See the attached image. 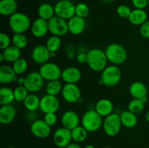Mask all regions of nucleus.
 <instances>
[{
  "label": "nucleus",
  "instance_id": "2eb2a0df",
  "mask_svg": "<svg viewBox=\"0 0 149 148\" xmlns=\"http://www.w3.org/2000/svg\"><path fill=\"white\" fill-rule=\"evenodd\" d=\"M31 58L35 63L42 65L49 62L51 58L50 52L46 45H37L32 50Z\"/></svg>",
  "mask_w": 149,
  "mask_h": 148
},
{
  "label": "nucleus",
  "instance_id": "c9c22d12",
  "mask_svg": "<svg viewBox=\"0 0 149 148\" xmlns=\"http://www.w3.org/2000/svg\"><path fill=\"white\" fill-rule=\"evenodd\" d=\"M145 103L140 99L133 98L128 104V110L135 114H138L143 110Z\"/></svg>",
  "mask_w": 149,
  "mask_h": 148
},
{
  "label": "nucleus",
  "instance_id": "c03bdc74",
  "mask_svg": "<svg viewBox=\"0 0 149 148\" xmlns=\"http://www.w3.org/2000/svg\"><path fill=\"white\" fill-rule=\"evenodd\" d=\"M77 60L80 64H85L87 62V53L79 52L77 55Z\"/></svg>",
  "mask_w": 149,
  "mask_h": 148
},
{
  "label": "nucleus",
  "instance_id": "f704fd0d",
  "mask_svg": "<svg viewBox=\"0 0 149 148\" xmlns=\"http://www.w3.org/2000/svg\"><path fill=\"white\" fill-rule=\"evenodd\" d=\"M12 67H13V70L15 72L16 75H20L25 73L27 71L29 65H28V62L26 59L20 57V59L13 62Z\"/></svg>",
  "mask_w": 149,
  "mask_h": 148
},
{
  "label": "nucleus",
  "instance_id": "6e6552de",
  "mask_svg": "<svg viewBox=\"0 0 149 148\" xmlns=\"http://www.w3.org/2000/svg\"><path fill=\"white\" fill-rule=\"evenodd\" d=\"M45 79L42 78L40 73L33 71L25 77L24 86L29 93H37L43 88Z\"/></svg>",
  "mask_w": 149,
  "mask_h": 148
},
{
  "label": "nucleus",
  "instance_id": "f257e3e1",
  "mask_svg": "<svg viewBox=\"0 0 149 148\" xmlns=\"http://www.w3.org/2000/svg\"><path fill=\"white\" fill-rule=\"evenodd\" d=\"M108 59L105 51L100 49H92L87 52V65L95 72L103 71L108 66Z\"/></svg>",
  "mask_w": 149,
  "mask_h": 148
},
{
  "label": "nucleus",
  "instance_id": "ea45409f",
  "mask_svg": "<svg viewBox=\"0 0 149 148\" xmlns=\"http://www.w3.org/2000/svg\"><path fill=\"white\" fill-rule=\"evenodd\" d=\"M11 39L7 33H0V49L1 50H4L11 46Z\"/></svg>",
  "mask_w": 149,
  "mask_h": 148
},
{
  "label": "nucleus",
  "instance_id": "473e14b6",
  "mask_svg": "<svg viewBox=\"0 0 149 148\" xmlns=\"http://www.w3.org/2000/svg\"><path fill=\"white\" fill-rule=\"evenodd\" d=\"M45 45L50 52H57L62 45V41L59 36L52 35L47 39Z\"/></svg>",
  "mask_w": 149,
  "mask_h": 148
},
{
  "label": "nucleus",
  "instance_id": "0eeeda50",
  "mask_svg": "<svg viewBox=\"0 0 149 148\" xmlns=\"http://www.w3.org/2000/svg\"><path fill=\"white\" fill-rule=\"evenodd\" d=\"M54 7L55 15L66 20L76 15V5L70 0H60Z\"/></svg>",
  "mask_w": 149,
  "mask_h": 148
},
{
  "label": "nucleus",
  "instance_id": "bb28decb",
  "mask_svg": "<svg viewBox=\"0 0 149 148\" xmlns=\"http://www.w3.org/2000/svg\"><path fill=\"white\" fill-rule=\"evenodd\" d=\"M41 99L34 93H29L26 100L23 101V104L26 110L29 112H35L40 107Z\"/></svg>",
  "mask_w": 149,
  "mask_h": 148
},
{
  "label": "nucleus",
  "instance_id": "3c124183",
  "mask_svg": "<svg viewBox=\"0 0 149 148\" xmlns=\"http://www.w3.org/2000/svg\"><path fill=\"white\" fill-rule=\"evenodd\" d=\"M0 61H1V62H3V61H5V59H4V55H2V53H1V55H0Z\"/></svg>",
  "mask_w": 149,
  "mask_h": 148
},
{
  "label": "nucleus",
  "instance_id": "de8ad7c7",
  "mask_svg": "<svg viewBox=\"0 0 149 148\" xmlns=\"http://www.w3.org/2000/svg\"><path fill=\"white\" fill-rule=\"evenodd\" d=\"M65 148H81V147H80L79 145H78V144L71 143L70 145H68V146H67L66 147H65Z\"/></svg>",
  "mask_w": 149,
  "mask_h": 148
},
{
  "label": "nucleus",
  "instance_id": "6ab92c4d",
  "mask_svg": "<svg viewBox=\"0 0 149 148\" xmlns=\"http://www.w3.org/2000/svg\"><path fill=\"white\" fill-rule=\"evenodd\" d=\"M68 32L74 36L81 34L86 28V21L84 18L75 15L68 20Z\"/></svg>",
  "mask_w": 149,
  "mask_h": 148
},
{
  "label": "nucleus",
  "instance_id": "dca6fc26",
  "mask_svg": "<svg viewBox=\"0 0 149 148\" xmlns=\"http://www.w3.org/2000/svg\"><path fill=\"white\" fill-rule=\"evenodd\" d=\"M81 72L78 68L69 66L62 71L61 78L65 84H77L81 80Z\"/></svg>",
  "mask_w": 149,
  "mask_h": 148
},
{
  "label": "nucleus",
  "instance_id": "c85d7f7f",
  "mask_svg": "<svg viewBox=\"0 0 149 148\" xmlns=\"http://www.w3.org/2000/svg\"><path fill=\"white\" fill-rule=\"evenodd\" d=\"M2 55H4L5 61L8 62H14L21 57V51L16 46L11 45L7 49L2 50Z\"/></svg>",
  "mask_w": 149,
  "mask_h": 148
},
{
  "label": "nucleus",
  "instance_id": "58836bf2",
  "mask_svg": "<svg viewBox=\"0 0 149 148\" xmlns=\"http://www.w3.org/2000/svg\"><path fill=\"white\" fill-rule=\"evenodd\" d=\"M131 12H132L131 9L125 4H120L118 6L117 9H116V13L121 18L128 19Z\"/></svg>",
  "mask_w": 149,
  "mask_h": 148
},
{
  "label": "nucleus",
  "instance_id": "a878e982",
  "mask_svg": "<svg viewBox=\"0 0 149 148\" xmlns=\"http://www.w3.org/2000/svg\"><path fill=\"white\" fill-rule=\"evenodd\" d=\"M122 126L127 129H132L138 124V117L136 114L131 111L125 110L119 114Z\"/></svg>",
  "mask_w": 149,
  "mask_h": 148
},
{
  "label": "nucleus",
  "instance_id": "a211bd4d",
  "mask_svg": "<svg viewBox=\"0 0 149 148\" xmlns=\"http://www.w3.org/2000/svg\"><path fill=\"white\" fill-rule=\"evenodd\" d=\"M31 31L32 35L36 38H42L49 32L48 21L38 17L33 22L31 26Z\"/></svg>",
  "mask_w": 149,
  "mask_h": 148
},
{
  "label": "nucleus",
  "instance_id": "7ed1b4c3",
  "mask_svg": "<svg viewBox=\"0 0 149 148\" xmlns=\"http://www.w3.org/2000/svg\"><path fill=\"white\" fill-rule=\"evenodd\" d=\"M9 26L14 33H24L31 28V20L27 15L17 12L9 17Z\"/></svg>",
  "mask_w": 149,
  "mask_h": 148
},
{
  "label": "nucleus",
  "instance_id": "412c9836",
  "mask_svg": "<svg viewBox=\"0 0 149 148\" xmlns=\"http://www.w3.org/2000/svg\"><path fill=\"white\" fill-rule=\"evenodd\" d=\"M16 116V110L12 104L1 105L0 108V123L7 125L14 120Z\"/></svg>",
  "mask_w": 149,
  "mask_h": 148
},
{
  "label": "nucleus",
  "instance_id": "aec40b11",
  "mask_svg": "<svg viewBox=\"0 0 149 148\" xmlns=\"http://www.w3.org/2000/svg\"><path fill=\"white\" fill-rule=\"evenodd\" d=\"M18 78L13 67L7 65H3L0 67V83L8 84L12 82H17Z\"/></svg>",
  "mask_w": 149,
  "mask_h": 148
},
{
  "label": "nucleus",
  "instance_id": "79ce46f5",
  "mask_svg": "<svg viewBox=\"0 0 149 148\" xmlns=\"http://www.w3.org/2000/svg\"><path fill=\"white\" fill-rule=\"evenodd\" d=\"M140 34L146 39H149V20L141 25L139 29Z\"/></svg>",
  "mask_w": 149,
  "mask_h": 148
},
{
  "label": "nucleus",
  "instance_id": "393cba45",
  "mask_svg": "<svg viewBox=\"0 0 149 148\" xmlns=\"http://www.w3.org/2000/svg\"><path fill=\"white\" fill-rule=\"evenodd\" d=\"M130 93L131 96L135 99H142L146 97L148 90L145 84L141 81L133 82L130 86Z\"/></svg>",
  "mask_w": 149,
  "mask_h": 148
},
{
  "label": "nucleus",
  "instance_id": "1a4fd4ad",
  "mask_svg": "<svg viewBox=\"0 0 149 148\" xmlns=\"http://www.w3.org/2000/svg\"><path fill=\"white\" fill-rule=\"evenodd\" d=\"M39 73L45 81H51L59 80L62 75V71L60 66L54 62H46L41 65Z\"/></svg>",
  "mask_w": 149,
  "mask_h": 148
},
{
  "label": "nucleus",
  "instance_id": "72a5a7b5",
  "mask_svg": "<svg viewBox=\"0 0 149 148\" xmlns=\"http://www.w3.org/2000/svg\"><path fill=\"white\" fill-rule=\"evenodd\" d=\"M12 43L13 46L22 49L27 46L28 39L23 33H14L12 38Z\"/></svg>",
  "mask_w": 149,
  "mask_h": 148
},
{
  "label": "nucleus",
  "instance_id": "49530a36",
  "mask_svg": "<svg viewBox=\"0 0 149 148\" xmlns=\"http://www.w3.org/2000/svg\"><path fill=\"white\" fill-rule=\"evenodd\" d=\"M17 83L19 86H24L25 78H23V77H18L17 80Z\"/></svg>",
  "mask_w": 149,
  "mask_h": 148
},
{
  "label": "nucleus",
  "instance_id": "c756f323",
  "mask_svg": "<svg viewBox=\"0 0 149 148\" xmlns=\"http://www.w3.org/2000/svg\"><path fill=\"white\" fill-rule=\"evenodd\" d=\"M14 100V90L9 87H1L0 89V104L1 105L11 104Z\"/></svg>",
  "mask_w": 149,
  "mask_h": 148
},
{
  "label": "nucleus",
  "instance_id": "4468645a",
  "mask_svg": "<svg viewBox=\"0 0 149 148\" xmlns=\"http://www.w3.org/2000/svg\"><path fill=\"white\" fill-rule=\"evenodd\" d=\"M31 131L32 134L37 138L45 139L51 133V126L42 119H37L33 121L31 125Z\"/></svg>",
  "mask_w": 149,
  "mask_h": 148
},
{
  "label": "nucleus",
  "instance_id": "e433bc0d",
  "mask_svg": "<svg viewBox=\"0 0 149 148\" xmlns=\"http://www.w3.org/2000/svg\"><path fill=\"white\" fill-rule=\"evenodd\" d=\"M29 94V91L24 86H17L14 89L15 100L17 102H23Z\"/></svg>",
  "mask_w": 149,
  "mask_h": 148
},
{
  "label": "nucleus",
  "instance_id": "cd10ccee",
  "mask_svg": "<svg viewBox=\"0 0 149 148\" xmlns=\"http://www.w3.org/2000/svg\"><path fill=\"white\" fill-rule=\"evenodd\" d=\"M38 15L40 18L49 21L55 16V7L49 3H43L38 8Z\"/></svg>",
  "mask_w": 149,
  "mask_h": 148
},
{
  "label": "nucleus",
  "instance_id": "f03ea898",
  "mask_svg": "<svg viewBox=\"0 0 149 148\" xmlns=\"http://www.w3.org/2000/svg\"><path fill=\"white\" fill-rule=\"evenodd\" d=\"M108 61L111 65H122L127 58V52L125 48L119 44L113 43L109 44L105 50Z\"/></svg>",
  "mask_w": 149,
  "mask_h": 148
},
{
  "label": "nucleus",
  "instance_id": "f8f14e48",
  "mask_svg": "<svg viewBox=\"0 0 149 148\" xmlns=\"http://www.w3.org/2000/svg\"><path fill=\"white\" fill-rule=\"evenodd\" d=\"M53 142L55 146L59 148H65L71 144L72 140L71 131L64 127L58 128L53 133Z\"/></svg>",
  "mask_w": 149,
  "mask_h": 148
},
{
  "label": "nucleus",
  "instance_id": "20e7f679",
  "mask_svg": "<svg viewBox=\"0 0 149 148\" xmlns=\"http://www.w3.org/2000/svg\"><path fill=\"white\" fill-rule=\"evenodd\" d=\"M103 117L95 110H89L81 118V126L88 132H95L103 126Z\"/></svg>",
  "mask_w": 149,
  "mask_h": 148
},
{
  "label": "nucleus",
  "instance_id": "2f4dec72",
  "mask_svg": "<svg viewBox=\"0 0 149 148\" xmlns=\"http://www.w3.org/2000/svg\"><path fill=\"white\" fill-rule=\"evenodd\" d=\"M63 87V86L62 85L59 80L48 81L46 86L47 94L53 96H58V94L62 92Z\"/></svg>",
  "mask_w": 149,
  "mask_h": 148
},
{
  "label": "nucleus",
  "instance_id": "4d7b16f0",
  "mask_svg": "<svg viewBox=\"0 0 149 148\" xmlns=\"http://www.w3.org/2000/svg\"><path fill=\"white\" fill-rule=\"evenodd\" d=\"M10 148H14V147H10Z\"/></svg>",
  "mask_w": 149,
  "mask_h": 148
},
{
  "label": "nucleus",
  "instance_id": "ddd939ff",
  "mask_svg": "<svg viewBox=\"0 0 149 148\" xmlns=\"http://www.w3.org/2000/svg\"><path fill=\"white\" fill-rule=\"evenodd\" d=\"M61 94L64 100L68 103H76L81 98V91L77 84H65Z\"/></svg>",
  "mask_w": 149,
  "mask_h": 148
},
{
  "label": "nucleus",
  "instance_id": "864d4df0",
  "mask_svg": "<svg viewBox=\"0 0 149 148\" xmlns=\"http://www.w3.org/2000/svg\"><path fill=\"white\" fill-rule=\"evenodd\" d=\"M102 1L105 3H110L111 1H113V0H102Z\"/></svg>",
  "mask_w": 149,
  "mask_h": 148
},
{
  "label": "nucleus",
  "instance_id": "423d86ee",
  "mask_svg": "<svg viewBox=\"0 0 149 148\" xmlns=\"http://www.w3.org/2000/svg\"><path fill=\"white\" fill-rule=\"evenodd\" d=\"M122 123L120 115L117 113H111L106 116L103 122V129L107 136L113 137L119 134L122 129Z\"/></svg>",
  "mask_w": 149,
  "mask_h": 148
},
{
  "label": "nucleus",
  "instance_id": "4be33fe9",
  "mask_svg": "<svg viewBox=\"0 0 149 148\" xmlns=\"http://www.w3.org/2000/svg\"><path fill=\"white\" fill-rule=\"evenodd\" d=\"M95 110L102 117L106 118V116L113 113V104L109 99H101L95 104Z\"/></svg>",
  "mask_w": 149,
  "mask_h": 148
},
{
  "label": "nucleus",
  "instance_id": "8fccbe9b",
  "mask_svg": "<svg viewBox=\"0 0 149 148\" xmlns=\"http://www.w3.org/2000/svg\"><path fill=\"white\" fill-rule=\"evenodd\" d=\"M83 148H95V147L93 146V145H86L85 147H84Z\"/></svg>",
  "mask_w": 149,
  "mask_h": 148
},
{
  "label": "nucleus",
  "instance_id": "5fc2aeb1",
  "mask_svg": "<svg viewBox=\"0 0 149 148\" xmlns=\"http://www.w3.org/2000/svg\"><path fill=\"white\" fill-rule=\"evenodd\" d=\"M103 148H111V147H103Z\"/></svg>",
  "mask_w": 149,
  "mask_h": 148
},
{
  "label": "nucleus",
  "instance_id": "9d476101",
  "mask_svg": "<svg viewBox=\"0 0 149 148\" xmlns=\"http://www.w3.org/2000/svg\"><path fill=\"white\" fill-rule=\"evenodd\" d=\"M49 32L53 36H65L68 32V21L55 15L48 21Z\"/></svg>",
  "mask_w": 149,
  "mask_h": 148
},
{
  "label": "nucleus",
  "instance_id": "a18cd8bd",
  "mask_svg": "<svg viewBox=\"0 0 149 148\" xmlns=\"http://www.w3.org/2000/svg\"><path fill=\"white\" fill-rule=\"evenodd\" d=\"M65 53L68 58H71V59L74 58L75 57V49H74V46L71 44L68 45L65 49Z\"/></svg>",
  "mask_w": 149,
  "mask_h": 148
},
{
  "label": "nucleus",
  "instance_id": "f3484780",
  "mask_svg": "<svg viewBox=\"0 0 149 148\" xmlns=\"http://www.w3.org/2000/svg\"><path fill=\"white\" fill-rule=\"evenodd\" d=\"M79 116L73 110L65 112L61 117V124L63 127L66 128L71 131L79 126Z\"/></svg>",
  "mask_w": 149,
  "mask_h": 148
},
{
  "label": "nucleus",
  "instance_id": "09e8293b",
  "mask_svg": "<svg viewBox=\"0 0 149 148\" xmlns=\"http://www.w3.org/2000/svg\"><path fill=\"white\" fill-rule=\"evenodd\" d=\"M146 120H147V122H148L149 123V110L147 112L146 114Z\"/></svg>",
  "mask_w": 149,
  "mask_h": 148
},
{
  "label": "nucleus",
  "instance_id": "b1692460",
  "mask_svg": "<svg viewBox=\"0 0 149 148\" xmlns=\"http://www.w3.org/2000/svg\"><path fill=\"white\" fill-rule=\"evenodd\" d=\"M128 20L134 26H141L148 20V14L145 10L135 9L132 10Z\"/></svg>",
  "mask_w": 149,
  "mask_h": 148
},
{
  "label": "nucleus",
  "instance_id": "39448f33",
  "mask_svg": "<svg viewBox=\"0 0 149 148\" xmlns=\"http://www.w3.org/2000/svg\"><path fill=\"white\" fill-rule=\"evenodd\" d=\"M122 75V71L118 65H111L102 71L100 80L106 86L113 87L120 82Z\"/></svg>",
  "mask_w": 149,
  "mask_h": 148
},
{
  "label": "nucleus",
  "instance_id": "603ef678",
  "mask_svg": "<svg viewBox=\"0 0 149 148\" xmlns=\"http://www.w3.org/2000/svg\"><path fill=\"white\" fill-rule=\"evenodd\" d=\"M51 57H55V55H56V52H50Z\"/></svg>",
  "mask_w": 149,
  "mask_h": 148
},
{
  "label": "nucleus",
  "instance_id": "a19ab883",
  "mask_svg": "<svg viewBox=\"0 0 149 148\" xmlns=\"http://www.w3.org/2000/svg\"><path fill=\"white\" fill-rule=\"evenodd\" d=\"M43 120L49 125V126H53L58 122V116L55 114V113H47L44 115Z\"/></svg>",
  "mask_w": 149,
  "mask_h": 148
},
{
  "label": "nucleus",
  "instance_id": "37998d69",
  "mask_svg": "<svg viewBox=\"0 0 149 148\" xmlns=\"http://www.w3.org/2000/svg\"><path fill=\"white\" fill-rule=\"evenodd\" d=\"M132 5L135 9H141L144 10L146 7H148V0H131Z\"/></svg>",
  "mask_w": 149,
  "mask_h": 148
},
{
  "label": "nucleus",
  "instance_id": "6e6d98bb",
  "mask_svg": "<svg viewBox=\"0 0 149 148\" xmlns=\"http://www.w3.org/2000/svg\"><path fill=\"white\" fill-rule=\"evenodd\" d=\"M148 7H149V0H148Z\"/></svg>",
  "mask_w": 149,
  "mask_h": 148
},
{
  "label": "nucleus",
  "instance_id": "9b49d317",
  "mask_svg": "<svg viewBox=\"0 0 149 148\" xmlns=\"http://www.w3.org/2000/svg\"><path fill=\"white\" fill-rule=\"evenodd\" d=\"M59 107L60 101L57 96L47 94L41 98L39 110L45 114L56 113Z\"/></svg>",
  "mask_w": 149,
  "mask_h": 148
},
{
  "label": "nucleus",
  "instance_id": "5701e85b",
  "mask_svg": "<svg viewBox=\"0 0 149 148\" xmlns=\"http://www.w3.org/2000/svg\"><path fill=\"white\" fill-rule=\"evenodd\" d=\"M17 3L15 0H0V14L10 17L17 12Z\"/></svg>",
  "mask_w": 149,
  "mask_h": 148
},
{
  "label": "nucleus",
  "instance_id": "4c0bfd02",
  "mask_svg": "<svg viewBox=\"0 0 149 148\" xmlns=\"http://www.w3.org/2000/svg\"><path fill=\"white\" fill-rule=\"evenodd\" d=\"M90 9L85 3H79L76 5V15L78 17L85 18L88 16Z\"/></svg>",
  "mask_w": 149,
  "mask_h": 148
},
{
  "label": "nucleus",
  "instance_id": "7c9ffc66",
  "mask_svg": "<svg viewBox=\"0 0 149 148\" xmlns=\"http://www.w3.org/2000/svg\"><path fill=\"white\" fill-rule=\"evenodd\" d=\"M71 136L72 140L76 143H80L84 142L87 139L88 131L82 126H79L71 130Z\"/></svg>",
  "mask_w": 149,
  "mask_h": 148
}]
</instances>
